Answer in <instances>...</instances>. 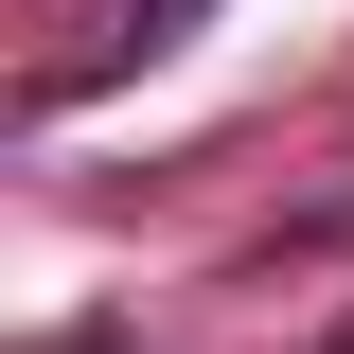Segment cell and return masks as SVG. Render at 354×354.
<instances>
[{
	"label": "cell",
	"mask_w": 354,
	"mask_h": 354,
	"mask_svg": "<svg viewBox=\"0 0 354 354\" xmlns=\"http://www.w3.org/2000/svg\"><path fill=\"white\" fill-rule=\"evenodd\" d=\"M195 18H213V0H124V18L88 36V71H71V88H124L142 53H177V36H195Z\"/></svg>",
	"instance_id": "6da1fadb"
}]
</instances>
